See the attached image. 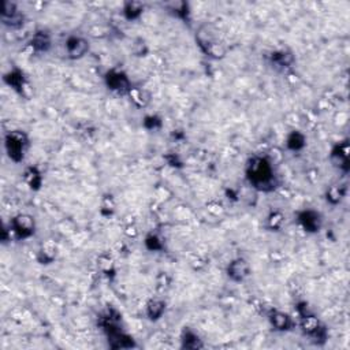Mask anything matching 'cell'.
Here are the masks:
<instances>
[{
	"label": "cell",
	"mask_w": 350,
	"mask_h": 350,
	"mask_svg": "<svg viewBox=\"0 0 350 350\" xmlns=\"http://www.w3.org/2000/svg\"><path fill=\"white\" fill-rule=\"evenodd\" d=\"M246 177L249 182L259 190H272L275 186V178H273L272 163L267 158H253L246 168Z\"/></svg>",
	"instance_id": "obj_1"
},
{
	"label": "cell",
	"mask_w": 350,
	"mask_h": 350,
	"mask_svg": "<svg viewBox=\"0 0 350 350\" xmlns=\"http://www.w3.org/2000/svg\"><path fill=\"white\" fill-rule=\"evenodd\" d=\"M197 43L205 55L214 59H222L226 55V48L209 26H203L197 33Z\"/></svg>",
	"instance_id": "obj_2"
},
{
	"label": "cell",
	"mask_w": 350,
	"mask_h": 350,
	"mask_svg": "<svg viewBox=\"0 0 350 350\" xmlns=\"http://www.w3.org/2000/svg\"><path fill=\"white\" fill-rule=\"evenodd\" d=\"M5 146L9 158L13 162L19 163L25 158L26 151L29 146V138L22 130H13L6 134Z\"/></svg>",
	"instance_id": "obj_3"
},
{
	"label": "cell",
	"mask_w": 350,
	"mask_h": 350,
	"mask_svg": "<svg viewBox=\"0 0 350 350\" xmlns=\"http://www.w3.org/2000/svg\"><path fill=\"white\" fill-rule=\"evenodd\" d=\"M11 230L17 238L26 239L32 237L34 234V230H36V223H34L33 216L26 214H21L15 216L11 222Z\"/></svg>",
	"instance_id": "obj_4"
},
{
	"label": "cell",
	"mask_w": 350,
	"mask_h": 350,
	"mask_svg": "<svg viewBox=\"0 0 350 350\" xmlns=\"http://www.w3.org/2000/svg\"><path fill=\"white\" fill-rule=\"evenodd\" d=\"M106 84L110 89L120 94H128L129 90L132 89L128 76L120 70H110L106 74Z\"/></svg>",
	"instance_id": "obj_5"
},
{
	"label": "cell",
	"mask_w": 350,
	"mask_h": 350,
	"mask_svg": "<svg viewBox=\"0 0 350 350\" xmlns=\"http://www.w3.org/2000/svg\"><path fill=\"white\" fill-rule=\"evenodd\" d=\"M66 51L70 59H81L89 51V43L81 36H71L66 41Z\"/></svg>",
	"instance_id": "obj_6"
},
{
	"label": "cell",
	"mask_w": 350,
	"mask_h": 350,
	"mask_svg": "<svg viewBox=\"0 0 350 350\" xmlns=\"http://www.w3.org/2000/svg\"><path fill=\"white\" fill-rule=\"evenodd\" d=\"M298 222L307 233H317L321 229V215L313 209H305L299 212Z\"/></svg>",
	"instance_id": "obj_7"
},
{
	"label": "cell",
	"mask_w": 350,
	"mask_h": 350,
	"mask_svg": "<svg viewBox=\"0 0 350 350\" xmlns=\"http://www.w3.org/2000/svg\"><path fill=\"white\" fill-rule=\"evenodd\" d=\"M227 275L234 282H243L251 275V267L245 259H235L227 267Z\"/></svg>",
	"instance_id": "obj_8"
},
{
	"label": "cell",
	"mask_w": 350,
	"mask_h": 350,
	"mask_svg": "<svg viewBox=\"0 0 350 350\" xmlns=\"http://www.w3.org/2000/svg\"><path fill=\"white\" fill-rule=\"evenodd\" d=\"M331 160L339 170H349V144L347 141H342L334 146L333 152H331Z\"/></svg>",
	"instance_id": "obj_9"
},
{
	"label": "cell",
	"mask_w": 350,
	"mask_h": 350,
	"mask_svg": "<svg viewBox=\"0 0 350 350\" xmlns=\"http://www.w3.org/2000/svg\"><path fill=\"white\" fill-rule=\"evenodd\" d=\"M5 81L7 82V85L11 86L14 90H17L18 93L21 94H25V90L29 88L25 80V76L19 70H13V71L6 74Z\"/></svg>",
	"instance_id": "obj_10"
},
{
	"label": "cell",
	"mask_w": 350,
	"mask_h": 350,
	"mask_svg": "<svg viewBox=\"0 0 350 350\" xmlns=\"http://www.w3.org/2000/svg\"><path fill=\"white\" fill-rule=\"evenodd\" d=\"M269 321L272 327L278 330V331H287L293 327V320L291 317L287 315V313H283V312L273 311L271 312L269 315Z\"/></svg>",
	"instance_id": "obj_11"
},
{
	"label": "cell",
	"mask_w": 350,
	"mask_h": 350,
	"mask_svg": "<svg viewBox=\"0 0 350 350\" xmlns=\"http://www.w3.org/2000/svg\"><path fill=\"white\" fill-rule=\"evenodd\" d=\"M30 47L37 52H47L51 48V37L47 32L39 30L36 32L32 40H30Z\"/></svg>",
	"instance_id": "obj_12"
},
{
	"label": "cell",
	"mask_w": 350,
	"mask_h": 350,
	"mask_svg": "<svg viewBox=\"0 0 350 350\" xmlns=\"http://www.w3.org/2000/svg\"><path fill=\"white\" fill-rule=\"evenodd\" d=\"M129 97L133 102V104L138 108H145L151 103V94L145 89L141 88H133L129 90Z\"/></svg>",
	"instance_id": "obj_13"
},
{
	"label": "cell",
	"mask_w": 350,
	"mask_h": 350,
	"mask_svg": "<svg viewBox=\"0 0 350 350\" xmlns=\"http://www.w3.org/2000/svg\"><path fill=\"white\" fill-rule=\"evenodd\" d=\"M166 312V303L160 298H154L146 304V315L151 320H159Z\"/></svg>",
	"instance_id": "obj_14"
},
{
	"label": "cell",
	"mask_w": 350,
	"mask_h": 350,
	"mask_svg": "<svg viewBox=\"0 0 350 350\" xmlns=\"http://www.w3.org/2000/svg\"><path fill=\"white\" fill-rule=\"evenodd\" d=\"M299 324H301V329H303L304 333L311 335V337L321 327L320 321L317 320V317L315 315H312V313L301 316V323Z\"/></svg>",
	"instance_id": "obj_15"
},
{
	"label": "cell",
	"mask_w": 350,
	"mask_h": 350,
	"mask_svg": "<svg viewBox=\"0 0 350 350\" xmlns=\"http://www.w3.org/2000/svg\"><path fill=\"white\" fill-rule=\"evenodd\" d=\"M23 180H25L26 184L29 185V188L34 189V190L40 189L41 182H43V178H41L40 171L37 170V168H34V167L26 168V171L23 172Z\"/></svg>",
	"instance_id": "obj_16"
},
{
	"label": "cell",
	"mask_w": 350,
	"mask_h": 350,
	"mask_svg": "<svg viewBox=\"0 0 350 350\" xmlns=\"http://www.w3.org/2000/svg\"><path fill=\"white\" fill-rule=\"evenodd\" d=\"M305 142H307V138L304 136L303 133L299 132H291L289 136H287L286 145L287 148L293 152H298L305 146Z\"/></svg>",
	"instance_id": "obj_17"
},
{
	"label": "cell",
	"mask_w": 350,
	"mask_h": 350,
	"mask_svg": "<svg viewBox=\"0 0 350 350\" xmlns=\"http://www.w3.org/2000/svg\"><path fill=\"white\" fill-rule=\"evenodd\" d=\"M142 11H144V5H142V3H138V2H128L123 7L124 17L128 18L129 21H133V19L140 18Z\"/></svg>",
	"instance_id": "obj_18"
},
{
	"label": "cell",
	"mask_w": 350,
	"mask_h": 350,
	"mask_svg": "<svg viewBox=\"0 0 350 350\" xmlns=\"http://www.w3.org/2000/svg\"><path fill=\"white\" fill-rule=\"evenodd\" d=\"M283 222H285V215L281 211H272L267 218V227L271 231H278L282 229Z\"/></svg>",
	"instance_id": "obj_19"
},
{
	"label": "cell",
	"mask_w": 350,
	"mask_h": 350,
	"mask_svg": "<svg viewBox=\"0 0 350 350\" xmlns=\"http://www.w3.org/2000/svg\"><path fill=\"white\" fill-rule=\"evenodd\" d=\"M345 185H334L327 190V201L331 204H338L345 197Z\"/></svg>",
	"instance_id": "obj_20"
},
{
	"label": "cell",
	"mask_w": 350,
	"mask_h": 350,
	"mask_svg": "<svg viewBox=\"0 0 350 350\" xmlns=\"http://www.w3.org/2000/svg\"><path fill=\"white\" fill-rule=\"evenodd\" d=\"M293 55L287 51H279L272 54V62L281 67H290L293 64Z\"/></svg>",
	"instance_id": "obj_21"
},
{
	"label": "cell",
	"mask_w": 350,
	"mask_h": 350,
	"mask_svg": "<svg viewBox=\"0 0 350 350\" xmlns=\"http://www.w3.org/2000/svg\"><path fill=\"white\" fill-rule=\"evenodd\" d=\"M182 342H184L182 346L186 347V349H198V347H203L198 337L194 333H192V331H185L184 337H182Z\"/></svg>",
	"instance_id": "obj_22"
},
{
	"label": "cell",
	"mask_w": 350,
	"mask_h": 350,
	"mask_svg": "<svg viewBox=\"0 0 350 350\" xmlns=\"http://www.w3.org/2000/svg\"><path fill=\"white\" fill-rule=\"evenodd\" d=\"M56 249L55 245H52L51 242H48L44 245L41 251H40V261L41 263H49L55 259Z\"/></svg>",
	"instance_id": "obj_23"
},
{
	"label": "cell",
	"mask_w": 350,
	"mask_h": 350,
	"mask_svg": "<svg viewBox=\"0 0 350 350\" xmlns=\"http://www.w3.org/2000/svg\"><path fill=\"white\" fill-rule=\"evenodd\" d=\"M97 265L104 273H110L114 271V260L108 255H100L97 259Z\"/></svg>",
	"instance_id": "obj_24"
},
{
	"label": "cell",
	"mask_w": 350,
	"mask_h": 350,
	"mask_svg": "<svg viewBox=\"0 0 350 350\" xmlns=\"http://www.w3.org/2000/svg\"><path fill=\"white\" fill-rule=\"evenodd\" d=\"M23 21H25V17H23V14H22L21 11H18L17 14H14L13 17L2 19L3 25L9 26V28H19V26L23 25Z\"/></svg>",
	"instance_id": "obj_25"
},
{
	"label": "cell",
	"mask_w": 350,
	"mask_h": 350,
	"mask_svg": "<svg viewBox=\"0 0 350 350\" xmlns=\"http://www.w3.org/2000/svg\"><path fill=\"white\" fill-rule=\"evenodd\" d=\"M145 245L146 248L149 251H162L163 249V243L162 239L159 238L156 234H149L145 238Z\"/></svg>",
	"instance_id": "obj_26"
},
{
	"label": "cell",
	"mask_w": 350,
	"mask_h": 350,
	"mask_svg": "<svg viewBox=\"0 0 350 350\" xmlns=\"http://www.w3.org/2000/svg\"><path fill=\"white\" fill-rule=\"evenodd\" d=\"M168 286H170V278L166 272H162L158 278V287L160 290H166Z\"/></svg>",
	"instance_id": "obj_27"
},
{
	"label": "cell",
	"mask_w": 350,
	"mask_h": 350,
	"mask_svg": "<svg viewBox=\"0 0 350 350\" xmlns=\"http://www.w3.org/2000/svg\"><path fill=\"white\" fill-rule=\"evenodd\" d=\"M145 126L149 130H155V129H158L159 126H160V119H159L158 116H146L145 118Z\"/></svg>",
	"instance_id": "obj_28"
},
{
	"label": "cell",
	"mask_w": 350,
	"mask_h": 350,
	"mask_svg": "<svg viewBox=\"0 0 350 350\" xmlns=\"http://www.w3.org/2000/svg\"><path fill=\"white\" fill-rule=\"evenodd\" d=\"M126 234H128L129 237H137V235H138L137 227L134 226V224H129V226L126 227Z\"/></svg>",
	"instance_id": "obj_29"
}]
</instances>
